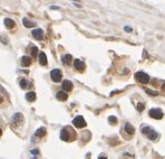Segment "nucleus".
<instances>
[{
	"label": "nucleus",
	"instance_id": "nucleus-1",
	"mask_svg": "<svg viewBox=\"0 0 165 159\" xmlns=\"http://www.w3.org/2000/svg\"><path fill=\"white\" fill-rule=\"evenodd\" d=\"M142 132H143L145 136L149 137V139H151V140H156L157 137H159V135L156 133V131L153 128L146 127V125H144L143 128H142Z\"/></svg>",
	"mask_w": 165,
	"mask_h": 159
},
{
	"label": "nucleus",
	"instance_id": "nucleus-2",
	"mask_svg": "<svg viewBox=\"0 0 165 159\" xmlns=\"http://www.w3.org/2000/svg\"><path fill=\"white\" fill-rule=\"evenodd\" d=\"M23 122V115L21 113H16L12 115V118H11V123L15 125H20Z\"/></svg>",
	"mask_w": 165,
	"mask_h": 159
},
{
	"label": "nucleus",
	"instance_id": "nucleus-3",
	"mask_svg": "<svg viewBox=\"0 0 165 159\" xmlns=\"http://www.w3.org/2000/svg\"><path fill=\"white\" fill-rule=\"evenodd\" d=\"M135 76H136V79H137L138 81L142 83V84H146V83H149V76L146 73H144V72H137V73L135 74Z\"/></svg>",
	"mask_w": 165,
	"mask_h": 159
},
{
	"label": "nucleus",
	"instance_id": "nucleus-4",
	"mask_svg": "<svg viewBox=\"0 0 165 159\" xmlns=\"http://www.w3.org/2000/svg\"><path fill=\"white\" fill-rule=\"evenodd\" d=\"M73 125H75L76 128H84L86 125V121L82 118V115H78L75 119L73 120Z\"/></svg>",
	"mask_w": 165,
	"mask_h": 159
},
{
	"label": "nucleus",
	"instance_id": "nucleus-5",
	"mask_svg": "<svg viewBox=\"0 0 165 159\" xmlns=\"http://www.w3.org/2000/svg\"><path fill=\"white\" fill-rule=\"evenodd\" d=\"M149 113V117H152V118H154V119L160 120L163 118V112H162L161 109H151Z\"/></svg>",
	"mask_w": 165,
	"mask_h": 159
},
{
	"label": "nucleus",
	"instance_id": "nucleus-6",
	"mask_svg": "<svg viewBox=\"0 0 165 159\" xmlns=\"http://www.w3.org/2000/svg\"><path fill=\"white\" fill-rule=\"evenodd\" d=\"M50 76H51V80L54 82H59L61 80V72L59 69H53L51 73H50Z\"/></svg>",
	"mask_w": 165,
	"mask_h": 159
},
{
	"label": "nucleus",
	"instance_id": "nucleus-7",
	"mask_svg": "<svg viewBox=\"0 0 165 159\" xmlns=\"http://www.w3.org/2000/svg\"><path fill=\"white\" fill-rule=\"evenodd\" d=\"M69 128H64L60 132V139L64 140V141H67V140H70V136H69Z\"/></svg>",
	"mask_w": 165,
	"mask_h": 159
},
{
	"label": "nucleus",
	"instance_id": "nucleus-8",
	"mask_svg": "<svg viewBox=\"0 0 165 159\" xmlns=\"http://www.w3.org/2000/svg\"><path fill=\"white\" fill-rule=\"evenodd\" d=\"M63 89H64V91L65 92H69L73 90V83L70 81H68V80H65L64 82H63Z\"/></svg>",
	"mask_w": 165,
	"mask_h": 159
},
{
	"label": "nucleus",
	"instance_id": "nucleus-9",
	"mask_svg": "<svg viewBox=\"0 0 165 159\" xmlns=\"http://www.w3.org/2000/svg\"><path fill=\"white\" fill-rule=\"evenodd\" d=\"M33 36L36 38V39H43V37H44V32L41 30V29H33Z\"/></svg>",
	"mask_w": 165,
	"mask_h": 159
},
{
	"label": "nucleus",
	"instance_id": "nucleus-10",
	"mask_svg": "<svg viewBox=\"0 0 165 159\" xmlns=\"http://www.w3.org/2000/svg\"><path fill=\"white\" fill-rule=\"evenodd\" d=\"M74 66H75L76 69L82 72V69H84V67H85V64H84L80 59H75V61H74Z\"/></svg>",
	"mask_w": 165,
	"mask_h": 159
},
{
	"label": "nucleus",
	"instance_id": "nucleus-11",
	"mask_svg": "<svg viewBox=\"0 0 165 159\" xmlns=\"http://www.w3.org/2000/svg\"><path fill=\"white\" fill-rule=\"evenodd\" d=\"M4 24H5V26L8 29H11L15 27V21L12 19H10V18H5L4 19Z\"/></svg>",
	"mask_w": 165,
	"mask_h": 159
},
{
	"label": "nucleus",
	"instance_id": "nucleus-12",
	"mask_svg": "<svg viewBox=\"0 0 165 159\" xmlns=\"http://www.w3.org/2000/svg\"><path fill=\"white\" fill-rule=\"evenodd\" d=\"M39 64L44 65V66L47 65V56L44 52H40V54H39Z\"/></svg>",
	"mask_w": 165,
	"mask_h": 159
},
{
	"label": "nucleus",
	"instance_id": "nucleus-13",
	"mask_svg": "<svg viewBox=\"0 0 165 159\" xmlns=\"http://www.w3.org/2000/svg\"><path fill=\"white\" fill-rule=\"evenodd\" d=\"M56 97L59 100V101H66L67 97H68V95H67V92L65 91H59L58 93H57V95H56Z\"/></svg>",
	"mask_w": 165,
	"mask_h": 159
},
{
	"label": "nucleus",
	"instance_id": "nucleus-14",
	"mask_svg": "<svg viewBox=\"0 0 165 159\" xmlns=\"http://www.w3.org/2000/svg\"><path fill=\"white\" fill-rule=\"evenodd\" d=\"M21 64L22 66L25 67H28L30 64H31V57H28V56H22L21 57Z\"/></svg>",
	"mask_w": 165,
	"mask_h": 159
},
{
	"label": "nucleus",
	"instance_id": "nucleus-15",
	"mask_svg": "<svg viewBox=\"0 0 165 159\" xmlns=\"http://www.w3.org/2000/svg\"><path fill=\"white\" fill-rule=\"evenodd\" d=\"M22 23H23V26L27 27V28H30V27H35V26H36V23H33V21L29 20L27 18H23V19H22Z\"/></svg>",
	"mask_w": 165,
	"mask_h": 159
},
{
	"label": "nucleus",
	"instance_id": "nucleus-16",
	"mask_svg": "<svg viewBox=\"0 0 165 159\" xmlns=\"http://www.w3.org/2000/svg\"><path fill=\"white\" fill-rule=\"evenodd\" d=\"M125 131H126V133L133 136L134 132H135V129H134V127H133L131 123H126V125H125Z\"/></svg>",
	"mask_w": 165,
	"mask_h": 159
},
{
	"label": "nucleus",
	"instance_id": "nucleus-17",
	"mask_svg": "<svg viewBox=\"0 0 165 159\" xmlns=\"http://www.w3.org/2000/svg\"><path fill=\"white\" fill-rule=\"evenodd\" d=\"M26 100L28 102H33L36 100V93L35 92H28L26 94Z\"/></svg>",
	"mask_w": 165,
	"mask_h": 159
},
{
	"label": "nucleus",
	"instance_id": "nucleus-18",
	"mask_svg": "<svg viewBox=\"0 0 165 159\" xmlns=\"http://www.w3.org/2000/svg\"><path fill=\"white\" fill-rule=\"evenodd\" d=\"M46 135V129L45 128H39L38 130L36 131V133H35V136L37 137H44Z\"/></svg>",
	"mask_w": 165,
	"mask_h": 159
},
{
	"label": "nucleus",
	"instance_id": "nucleus-19",
	"mask_svg": "<svg viewBox=\"0 0 165 159\" xmlns=\"http://www.w3.org/2000/svg\"><path fill=\"white\" fill-rule=\"evenodd\" d=\"M70 61H72V55H69V54H68V55H65L64 58H63V63H64V64H69Z\"/></svg>",
	"mask_w": 165,
	"mask_h": 159
},
{
	"label": "nucleus",
	"instance_id": "nucleus-20",
	"mask_svg": "<svg viewBox=\"0 0 165 159\" xmlns=\"http://www.w3.org/2000/svg\"><path fill=\"white\" fill-rule=\"evenodd\" d=\"M37 54H38V48H37L36 46H33V47H31V56L35 58V57L37 56Z\"/></svg>",
	"mask_w": 165,
	"mask_h": 159
},
{
	"label": "nucleus",
	"instance_id": "nucleus-21",
	"mask_svg": "<svg viewBox=\"0 0 165 159\" xmlns=\"http://www.w3.org/2000/svg\"><path fill=\"white\" fill-rule=\"evenodd\" d=\"M19 84H20V87H21V89H26V87L28 86L27 85L28 82L25 79H23V80H21V81H20V83H19Z\"/></svg>",
	"mask_w": 165,
	"mask_h": 159
},
{
	"label": "nucleus",
	"instance_id": "nucleus-22",
	"mask_svg": "<svg viewBox=\"0 0 165 159\" xmlns=\"http://www.w3.org/2000/svg\"><path fill=\"white\" fill-rule=\"evenodd\" d=\"M108 121H110V125H116V123H117V119H116L115 117H110V118H108Z\"/></svg>",
	"mask_w": 165,
	"mask_h": 159
},
{
	"label": "nucleus",
	"instance_id": "nucleus-23",
	"mask_svg": "<svg viewBox=\"0 0 165 159\" xmlns=\"http://www.w3.org/2000/svg\"><path fill=\"white\" fill-rule=\"evenodd\" d=\"M145 91L147 92V93H149L151 95H153V97H155V95H159V93L157 92H155V91H152V90H149V89H146Z\"/></svg>",
	"mask_w": 165,
	"mask_h": 159
},
{
	"label": "nucleus",
	"instance_id": "nucleus-24",
	"mask_svg": "<svg viewBox=\"0 0 165 159\" xmlns=\"http://www.w3.org/2000/svg\"><path fill=\"white\" fill-rule=\"evenodd\" d=\"M137 109H138V111H143L144 110V104L143 103H139L137 105Z\"/></svg>",
	"mask_w": 165,
	"mask_h": 159
},
{
	"label": "nucleus",
	"instance_id": "nucleus-25",
	"mask_svg": "<svg viewBox=\"0 0 165 159\" xmlns=\"http://www.w3.org/2000/svg\"><path fill=\"white\" fill-rule=\"evenodd\" d=\"M31 153H33V155H37V153H38V149H33V150H31Z\"/></svg>",
	"mask_w": 165,
	"mask_h": 159
},
{
	"label": "nucleus",
	"instance_id": "nucleus-26",
	"mask_svg": "<svg viewBox=\"0 0 165 159\" xmlns=\"http://www.w3.org/2000/svg\"><path fill=\"white\" fill-rule=\"evenodd\" d=\"M125 30H126V32H128V33H129V32H131V30H132V28H131V27H128V26H126V27H125Z\"/></svg>",
	"mask_w": 165,
	"mask_h": 159
},
{
	"label": "nucleus",
	"instance_id": "nucleus-27",
	"mask_svg": "<svg viewBox=\"0 0 165 159\" xmlns=\"http://www.w3.org/2000/svg\"><path fill=\"white\" fill-rule=\"evenodd\" d=\"M51 9H59V7H56V6H51Z\"/></svg>",
	"mask_w": 165,
	"mask_h": 159
},
{
	"label": "nucleus",
	"instance_id": "nucleus-28",
	"mask_svg": "<svg viewBox=\"0 0 165 159\" xmlns=\"http://www.w3.org/2000/svg\"><path fill=\"white\" fill-rule=\"evenodd\" d=\"M162 89H163V91H165V83L163 84V86H162Z\"/></svg>",
	"mask_w": 165,
	"mask_h": 159
},
{
	"label": "nucleus",
	"instance_id": "nucleus-29",
	"mask_svg": "<svg viewBox=\"0 0 165 159\" xmlns=\"http://www.w3.org/2000/svg\"><path fill=\"white\" fill-rule=\"evenodd\" d=\"M98 159H107V158H106V157H103V156H102V157H99Z\"/></svg>",
	"mask_w": 165,
	"mask_h": 159
}]
</instances>
